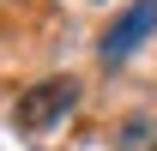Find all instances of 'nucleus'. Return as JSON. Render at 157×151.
<instances>
[{
  "label": "nucleus",
  "mask_w": 157,
  "mask_h": 151,
  "mask_svg": "<svg viewBox=\"0 0 157 151\" xmlns=\"http://www.w3.org/2000/svg\"><path fill=\"white\" fill-rule=\"evenodd\" d=\"M73 109H78V79H42V85H30L18 97L12 121L24 133H42V127H55L60 115H73Z\"/></svg>",
  "instance_id": "obj_1"
},
{
  "label": "nucleus",
  "mask_w": 157,
  "mask_h": 151,
  "mask_svg": "<svg viewBox=\"0 0 157 151\" xmlns=\"http://www.w3.org/2000/svg\"><path fill=\"white\" fill-rule=\"evenodd\" d=\"M151 30H157V0H133V6L109 24V37H103V67H121Z\"/></svg>",
  "instance_id": "obj_2"
},
{
  "label": "nucleus",
  "mask_w": 157,
  "mask_h": 151,
  "mask_svg": "<svg viewBox=\"0 0 157 151\" xmlns=\"http://www.w3.org/2000/svg\"><path fill=\"white\" fill-rule=\"evenodd\" d=\"M121 151H157V121H127L121 127Z\"/></svg>",
  "instance_id": "obj_3"
}]
</instances>
